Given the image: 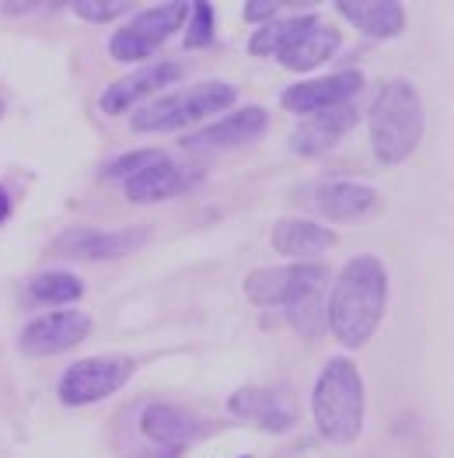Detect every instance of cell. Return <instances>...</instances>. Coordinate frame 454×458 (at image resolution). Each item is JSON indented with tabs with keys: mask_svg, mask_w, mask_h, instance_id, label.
<instances>
[{
	"mask_svg": "<svg viewBox=\"0 0 454 458\" xmlns=\"http://www.w3.org/2000/svg\"><path fill=\"white\" fill-rule=\"evenodd\" d=\"M336 11L371 38H395L406 29V7L395 0H340Z\"/></svg>",
	"mask_w": 454,
	"mask_h": 458,
	"instance_id": "obj_19",
	"label": "cell"
},
{
	"mask_svg": "<svg viewBox=\"0 0 454 458\" xmlns=\"http://www.w3.org/2000/svg\"><path fill=\"white\" fill-rule=\"evenodd\" d=\"M315 14H298V18H273L269 25L256 29V36L248 38V53L252 56H276L283 46H290L301 36L307 25H315Z\"/></svg>",
	"mask_w": 454,
	"mask_h": 458,
	"instance_id": "obj_22",
	"label": "cell"
},
{
	"mask_svg": "<svg viewBox=\"0 0 454 458\" xmlns=\"http://www.w3.org/2000/svg\"><path fill=\"white\" fill-rule=\"evenodd\" d=\"M11 210H14V207H11V196H7V190L0 186V225H7V217H11Z\"/></svg>",
	"mask_w": 454,
	"mask_h": 458,
	"instance_id": "obj_29",
	"label": "cell"
},
{
	"mask_svg": "<svg viewBox=\"0 0 454 458\" xmlns=\"http://www.w3.org/2000/svg\"><path fill=\"white\" fill-rule=\"evenodd\" d=\"M367 126H371V148L378 154V161L399 165L413 157L426 130V109L416 84L402 77L381 84L378 98L371 102V113H367Z\"/></svg>",
	"mask_w": 454,
	"mask_h": 458,
	"instance_id": "obj_2",
	"label": "cell"
},
{
	"mask_svg": "<svg viewBox=\"0 0 454 458\" xmlns=\"http://www.w3.org/2000/svg\"><path fill=\"white\" fill-rule=\"evenodd\" d=\"M364 88L360 71H332V74L298 81L280 95V106L294 115H315L336 106H349Z\"/></svg>",
	"mask_w": 454,
	"mask_h": 458,
	"instance_id": "obj_11",
	"label": "cell"
},
{
	"mask_svg": "<svg viewBox=\"0 0 454 458\" xmlns=\"http://www.w3.org/2000/svg\"><path fill=\"white\" fill-rule=\"evenodd\" d=\"M315 207L336 225H357L381 210V192L364 182H325L315 190Z\"/></svg>",
	"mask_w": 454,
	"mask_h": 458,
	"instance_id": "obj_16",
	"label": "cell"
},
{
	"mask_svg": "<svg viewBox=\"0 0 454 458\" xmlns=\"http://www.w3.org/2000/svg\"><path fill=\"white\" fill-rule=\"evenodd\" d=\"M29 298L46 308L74 305V301L84 298V280L71 269H46L29 284Z\"/></svg>",
	"mask_w": 454,
	"mask_h": 458,
	"instance_id": "obj_21",
	"label": "cell"
},
{
	"mask_svg": "<svg viewBox=\"0 0 454 458\" xmlns=\"http://www.w3.org/2000/svg\"><path fill=\"white\" fill-rule=\"evenodd\" d=\"M325 298H329V287H311L298 294L294 301H287V318L290 326L301 333V336H318L325 333Z\"/></svg>",
	"mask_w": 454,
	"mask_h": 458,
	"instance_id": "obj_23",
	"label": "cell"
},
{
	"mask_svg": "<svg viewBox=\"0 0 454 458\" xmlns=\"http://www.w3.org/2000/svg\"><path fill=\"white\" fill-rule=\"evenodd\" d=\"M364 378L349 357H329L311 388V417L325 441L353 445L364 434Z\"/></svg>",
	"mask_w": 454,
	"mask_h": 458,
	"instance_id": "obj_3",
	"label": "cell"
},
{
	"mask_svg": "<svg viewBox=\"0 0 454 458\" xmlns=\"http://www.w3.org/2000/svg\"><path fill=\"white\" fill-rule=\"evenodd\" d=\"M265 130H269V113L263 106H245V109L221 115L210 126H196L179 144L189 154H217L231 151V148H245V144L259 140Z\"/></svg>",
	"mask_w": 454,
	"mask_h": 458,
	"instance_id": "obj_9",
	"label": "cell"
},
{
	"mask_svg": "<svg viewBox=\"0 0 454 458\" xmlns=\"http://www.w3.org/2000/svg\"><path fill=\"white\" fill-rule=\"evenodd\" d=\"M238 88L227 81H199L189 84L186 91H172L151 98L144 106H137L130 115V126L137 133H172V130H186V126H199L203 119L224 113L234 106Z\"/></svg>",
	"mask_w": 454,
	"mask_h": 458,
	"instance_id": "obj_4",
	"label": "cell"
},
{
	"mask_svg": "<svg viewBox=\"0 0 454 458\" xmlns=\"http://www.w3.org/2000/svg\"><path fill=\"white\" fill-rule=\"evenodd\" d=\"M71 11L84 21H113L119 14L133 11V4L130 0H74Z\"/></svg>",
	"mask_w": 454,
	"mask_h": 458,
	"instance_id": "obj_26",
	"label": "cell"
},
{
	"mask_svg": "<svg viewBox=\"0 0 454 458\" xmlns=\"http://www.w3.org/2000/svg\"><path fill=\"white\" fill-rule=\"evenodd\" d=\"M164 154L154 151V148H144V151H130V154H119L113 161H105L102 168H98V179H115V182H126V179H133L137 172H144L147 165L154 161H161Z\"/></svg>",
	"mask_w": 454,
	"mask_h": 458,
	"instance_id": "obj_24",
	"label": "cell"
},
{
	"mask_svg": "<svg viewBox=\"0 0 454 458\" xmlns=\"http://www.w3.org/2000/svg\"><path fill=\"white\" fill-rule=\"evenodd\" d=\"M227 413L238 420L252 423L265 434H283L298 423V403L287 388L269 385H245L227 399Z\"/></svg>",
	"mask_w": 454,
	"mask_h": 458,
	"instance_id": "obj_10",
	"label": "cell"
},
{
	"mask_svg": "<svg viewBox=\"0 0 454 458\" xmlns=\"http://www.w3.org/2000/svg\"><path fill=\"white\" fill-rule=\"evenodd\" d=\"M189 29H186V49H203L214 42V32H217V14H214V4L206 0H196L189 4Z\"/></svg>",
	"mask_w": 454,
	"mask_h": 458,
	"instance_id": "obj_25",
	"label": "cell"
},
{
	"mask_svg": "<svg viewBox=\"0 0 454 458\" xmlns=\"http://www.w3.org/2000/svg\"><path fill=\"white\" fill-rule=\"evenodd\" d=\"M137 458H182V452H179V448H157V445H154L147 455H137Z\"/></svg>",
	"mask_w": 454,
	"mask_h": 458,
	"instance_id": "obj_28",
	"label": "cell"
},
{
	"mask_svg": "<svg viewBox=\"0 0 454 458\" xmlns=\"http://www.w3.org/2000/svg\"><path fill=\"white\" fill-rule=\"evenodd\" d=\"M0 119H4V98H0Z\"/></svg>",
	"mask_w": 454,
	"mask_h": 458,
	"instance_id": "obj_30",
	"label": "cell"
},
{
	"mask_svg": "<svg viewBox=\"0 0 454 458\" xmlns=\"http://www.w3.org/2000/svg\"><path fill=\"white\" fill-rule=\"evenodd\" d=\"M340 42H342L340 29L315 21V25H307L290 46H283V49L276 53V60H280L287 71H315V67L329 64V60L340 53Z\"/></svg>",
	"mask_w": 454,
	"mask_h": 458,
	"instance_id": "obj_20",
	"label": "cell"
},
{
	"mask_svg": "<svg viewBox=\"0 0 454 458\" xmlns=\"http://www.w3.org/2000/svg\"><path fill=\"white\" fill-rule=\"evenodd\" d=\"M133 360L130 357H80L74 360L56 385V395L63 406H91L115 395L122 385L133 378Z\"/></svg>",
	"mask_w": 454,
	"mask_h": 458,
	"instance_id": "obj_6",
	"label": "cell"
},
{
	"mask_svg": "<svg viewBox=\"0 0 454 458\" xmlns=\"http://www.w3.org/2000/svg\"><path fill=\"white\" fill-rule=\"evenodd\" d=\"M140 430L151 437L157 448H179L186 452L189 441H199L210 434V423L203 417H196L182 406H172V403H151L144 406L140 413Z\"/></svg>",
	"mask_w": 454,
	"mask_h": 458,
	"instance_id": "obj_15",
	"label": "cell"
},
{
	"mask_svg": "<svg viewBox=\"0 0 454 458\" xmlns=\"http://www.w3.org/2000/svg\"><path fill=\"white\" fill-rule=\"evenodd\" d=\"M144 242V231H98V228H77L67 231L56 249L63 256H77V259H115L133 252Z\"/></svg>",
	"mask_w": 454,
	"mask_h": 458,
	"instance_id": "obj_18",
	"label": "cell"
},
{
	"mask_svg": "<svg viewBox=\"0 0 454 458\" xmlns=\"http://www.w3.org/2000/svg\"><path fill=\"white\" fill-rule=\"evenodd\" d=\"M388 308V273L378 256H353L336 273L325 298V329L346 350H360L374 340Z\"/></svg>",
	"mask_w": 454,
	"mask_h": 458,
	"instance_id": "obj_1",
	"label": "cell"
},
{
	"mask_svg": "<svg viewBox=\"0 0 454 458\" xmlns=\"http://www.w3.org/2000/svg\"><path fill=\"white\" fill-rule=\"evenodd\" d=\"M182 77V64L179 60H164V64H154L144 71H130L126 77L113 81L102 98H98V109L105 115H122L133 113L137 106H144L147 98H154L157 91H164L168 84H175Z\"/></svg>",
	"mask_w": 454,
	"mask_h": 458,
	"instance_id": "obj_12",
	"label": "cell"
},
{
	"mask_svg": "<svg viewBox=\"0 0 454 458\" xmlns=\"http://www.w3.org/2000/svg\"><path fill=\"white\" fill-rule=\"evenodd\" d=\"M95 322L88 311H77V308H56L49 315H38L32 318L21 336H18V346L29 353V357H53V353H67L80 346L88 336H91Z\"/></svg>",
	"mask_w": 454,
	"mask_h": 458,
	"instance_id": "obj_8",
	"label": "cell"
},
{
	"mask_svg": "<svg viewBox=\"0 0 454 458\" xmlns=\"http://www.w3.org/2000/svg\"><path fill=\"white\" fill-rule=\"evenodd\" d=\"M360 123L357 106H336V109H325V113H315L301 119V126L290 133L287 148L301 157H318V154L332 151L342 137Z\"/></svg>",
	"mask_w": 454,
	"mask_h": 458,
	"instance_id": "obj_14",
	"label": "cell"
},
{
	"mask_svg": "<svg viewBox=\"0 0 454 458\" xmlns=\"http://www.w3.org/2000/svg\"><path fill=\"white\" fill-rule=\"evenodd\" d=\"M189 18V4H154L130 18L113 38H109V56L115 64H140L151 53H157L168 38L175 36Z\"/></svg>",
	"mask_w": 454,
	"mask_h": 458,
	"instance_id": "obj_5",
	"label": "cell"
},
{
	"mask_svg": "<svg viewBox=\"0 0 454 458\" xmlns=\"http://www.w3.org/2000/svg\"><path fill=\"white\" fill-rule=\"evenodd\" d=\"M311 287H329V269L318 263H298V267H259L252 269L241 284L245 301L256 308H283L298 294Z\"/></svg>",
	"mask_w": 454,
	"mask_h": 458,
	"instance_id": "obj_7",
	"label": "cell"
},
{
	"mask_svg": "<svg viewBox=\"0 0 454 458\" xmlns=\"http://www.w3.org/2000/svg\"><path fill=\"white\" fill-rule=\"evenodd\" d=\"M203 175H206V168H199V165H182V161L161 157V161L147 165L144 172H137L133 179H126L122 186H126V196L133 203H164V199L189 192Z\"/></svg>",
	"mask_w": 454,
	"mask_h": 458,
	"instance_id": "obj_13",
	"label": "cell"
},
{
	"mask_svg": "<svg viewBox=\"0 0 454 458\" xmlns=\"http://www.w3.org/2000/svg\"><path fill=\"white\" fill-rule=\"evenodd\" d=\"M269 242H273V249L280 256L307 263V259L325 256L336 245V231L318 225V221H307V217H283V221L273 225Z\"/></svg>",
	"mask_w": 454,
	"mask_h": 458,
	"instance_id": "obj_17",
	"label": "cell"
},
{
	"mask_svg": "<svg viewBox=\"0 0 454 458\" xmlns=\"http://www.w3.org/2000/svg\"><path fill=\"white\" fill-rule=\"evenodd\" d=\"M276 14H280V4L276 0H248L241 7V18L245 21H259V25H269Z\"/></svg>",
	"mask_w": 454,
	"mask_h": 458,
	"instance_id": "obj_27",
	"label": "cell"
}]
</instances>
